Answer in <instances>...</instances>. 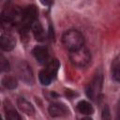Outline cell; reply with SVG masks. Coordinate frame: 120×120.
Returning a JSON list of instances; mask_svg holds the SVG:
<instances>
[{"label": "cell", "mask_w": 120, "mask_h": 120, "mask_svg": "<svg viewBox=\"0 0 120 120\" xmlns=\"http://www.w3.org/2000/svg\"><path fill=\"white\" fill-rule=\"evenodd\" d=\"M62 42L66 49L68 51H74L83 46L84 38L80 31L71 29L64 33L62 37Z\"/></svg>", "instance_id": "cell-1"}, {"label": "cell", "mask_w": 120, "mask_h": 120, "mask_svg": "<svg viewBox=\"0 0 120 120\" xmlns=\"http://www.w3.org/2000/svg\"><path fill=\"white\" fill-rule=\"evenodd\" d=\"M69 59L72 65L78 68H84L86 67L91 61V54L88 49L82 46L81 48L70 51Z\"/></svg>", "instance_id": "cell-2"}, {"label": "cell", "mask_w": 120, "mask_h": 120, "mask_svg": "<svg viewBox=\"0 0 120 120\" xmlns=\"http://www.w3.org/2000/svg\"><path fill=\"white\" fill-rule=\"evenodd\" d=\"M101 88H102V76L97 75L94 78V80L89 83V85L86 89L87 96L91 99L98 98L100 92H101Z\"/></svg>", "instance_id": "cell-3"}, {"label": "cell", "mask_w": 120, "mask_h": 120, "mask_svg": "<svg viewBox=\"0 0 120 120\" xmlns=\"http://www.w3.org/2000/svg\"><path fill=\"white\" fill-rule=\"evenodd\" d=\"M18 74H19L20 78L26 83H28V84L33 83V82H34L33 73H32V70L27 63L21 62L18 65Z\"/></svg>", "instance_id": "cell-4"}, {"label": "cell", "mask_w": 120, "mask_h": 120, "mask_svg": "<svg viewBox=\"0 0 120 120\" xmlns=\"http://www.w3.org/2000/svg\"><path fill=\"white\" fill-rule=\"evenodd\" d=\"M38 16V10L35 6H28L23 11H22V23L23 26L31 25L37 19Z\"/></svg>", "instance_id": "cell-5"}, {"label": "cell", "mask_w": 120, "mask_h": 120, "mask_svg": "<svg viewBox=\"0 0 120 120\" xmlns=\"http://www.w3.org/2000/svg\"><path fill=\"white\" fill-rule=\"evenodd\" d=\"M16 45L15 38L10 34H3L0 37V48L3 51L8 52L14 49Z\"/></svg>", "instance_id": "cell-6"}, {"label": "cell", "mask_w": 120, "mask_h": 120, "mask_svg": "<svg viewBox=\"0 0 120 120\" xmlns=\"http://www.w3.org/2000/svg\"><path fill=\"white\" fill-rule=\"evenodd\" d=\"M49 112L52 117L65 116L68 114V109L62 103H52L49 107Z\"/></svg>", "instance_id": "cell-7"}, {"label": "cell", "mask_w": 120, "mask_h": 120, "mask_svg": "<svg viewBox=\"0 0 120 120\" xmlns=\"http://www.w3.org/2000/svg\"><path fill=\"white\" fill-rule=\"evenodd\" d=\"M33 54L36 57V59L41 63V64H45L49 61V52L48 49L44 46H37L34 48L33 50Z\"/></svg>", "instance_id": "cell-8"}, {"label": "cell", "mask_w": 120, "mask_h": 120, "mask_svg": "<svg viewBox=\"0 0 120 120\" xmlns=\"http://www.w3.org/2000/svg\"><path fill=\"white\" fill-rule=\"evenodd\" d=\"M17 105L19 107V109L25 112L26 114H33L34 112H35V109L33 107V105L28 102L26 99H24L23 98H19L18 100H17Z\"/></svg>", "instance_id": "cell-9"}, {"label": "cell", "mask_w": 120, "mask_h": 120, "mask_svg": "<svg viewBox=\"0 0 120 120\" xmlns=\"http://www.w3.org/2000/svg\"><path fill=\"white\" fill-rule=\"evenodd\" d=\"M5 111H6V116L8 119H11V120H20L21 119V116L18 114V112H16V110L14 109L13 105L11 104V102L9 100L5 101Z\"/></svg>", "instance_id": "cell-10"}, {"label": "cell", "mask_w": 120, "mask_h": 120, "mask_svg": "<svg viewBox=\"0 0 120 120\" xmlns=\"http://www.w3.org/2000/svg\"><path fill=\"white\" fill-rule=\"evenodd\" d=\"M31 25H32V29H33L34 36H35V38H37V40H38V41H43V40L45 39V32H44V29H43L41 23H40L39 22L35 21Z\"/></svg>", "instance_id": "cell-11"}, {"label": "cell", "mask_w": 120, "mask_h": 120, "mask_svg": "<svg viewBox=\"0 0 120 120\" xmlns=\"http://www.w3.org/2000/svg\"><path fill=\"white\" fill-rule=\"evenodd\" d=\"M78 111L82 114H91L94 112V109L90 103L85 100H82L77 104Z\"/></svg>", "instance_id": "cell-12"}, {"label": "cell", "mask_w": 120, "mask_h": 120, "mask_svg": "<svg viewBox=\"0 0 120 120\" xmlns=\"http://www.w3.org/2000/svg\"><path fill=\"white\" fill-rule=\"evenodd\" d=\"M59 67H60V64H59V61L57 59H53L52 60L51 62H49V64L47 65V68H46V71L52 76V78L53 79L56 74H57V71L59 69Z\"/></svg>", "instance_id": "cell-13"}, {"label": "cell", "mask_w": 120, "mask_h": 120, "mask_svg": "<svg viewBox=\"0 0 120 120\" xmlns=\"http://www.w3.org/2000/svg\"><path fill=\"white\" fill-rule=\"evenodd\" d=\"M112 78L114 79V81L119 82L120 80V63H119V57L117 56L112 64Z\"/></svg>", "instance_id": "cell-14"}, {"label": "cell", "mask_w": 120, "mask_h": 120, "mask_svg": "<svg viewBox=\"0 0 120 120\" xmlns=\"http://www.w3.org/2000/svg\"><path fill=\"white\" fill-rule=\"evenodd\" d=\"M2 84L4 85V87L8 88V89H14L17 87L18 82L15 77L13 76H6L3 78L2 80Z\"/></svg>", "instance_id": "cell-15"}, {"label": "cell", "mask_w": 120, "mask_h": 120, "mask_svg": "<svg viewBox=\"0 0 120 120\" xmlns=\"http://www.w3.org/2000/svg\"><path fill=\"white\" fill-rule=\"evenodd\" d=\"M38 78H39V82H40L41 84H43V85H48V84H50V82H51L52 80V76H51L45 69L42 70V71H40Z\"/></svg>", "instance_id": "cell-16"}, {"label": "cell", "mask_w": 120, "mask_h": 120, "mask_svg": "<svg viewBox=\"0 0 120 120\" xmlns=\"http://www.w3.org/2000/svg\"><path fill=\"white\" fill-rule=\"evenodd\" d=\"M9 69V64L6 57H4L2 54H0V72L2 71H8Z\"/></svg>", "instance_id": "cell-17"}, {"label": "cell", "mask_w": 120, "mask_h": 120, "mask_svg": "<svg viewBox=\"0 0 120 120\" xmlns=\"http://www.w3.org/2000/svg\"><path fill=\"white\" fill-rule=\"evenodd\" d=\"M102 118L103 119H109L110 118V111H109L108 106H105L103 108V111H102Z\"/></svg>", "instance_id": "cell-18"}, {"label": "cell", "mask_w": 120, "mask_h": 120, "mask_svg": "<svg viewBox=\"0 0 120 120\" xmlns=\"http://www.w3.org/2000/svg\"><path fill=\"white\" fill-rule=\"evenodd\" d=\"M40 2H41L42 5L47 6V7H50L53 3V0H40Z\"/></svg>", "instance_id": "cell-19"}, {"label": "cell", "mask_w": 120, "mask_h": 120, "mask_svg": "<svg viewBox=\"0 0 120 120\" xmlns=\"http://www.w3.org/2000/svg\"><path fill=\"white\" fill-rule=\"evenodd\" d=\"M0 119H1V116H0Z\"/></svg>", "instance_id": "cell-20"}]
</instances>
